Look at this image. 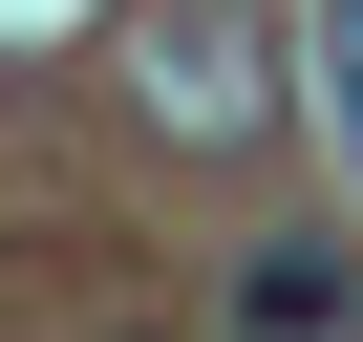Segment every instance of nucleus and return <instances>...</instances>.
I'll use <instances>...</instances> for the list:
<instances>
[{
  "mask_svg": "<svg viewBox=\"0 0 363 342\" xmlns=\"http://www.w3.org/2000/svg\"><path fill=\"white\" fill-rule=\"evenodd\" d=\"M107 86H128V128H150V150H193V171L278 128V65H257V22H235V0H128Z\"/></svg>",
  "mask_w": 363,
  "mask_h": 342,
  "instance_id": "nucleus-1",
  "label": "nucleus"
},
{
  "mask_svg": "<svg viewBox=\"0 0 363 342\" xmlns=\"http://www.w3.org/2000/svg\"><path fill=\"white\" fill-rule=\"evenodd\" d=\"M299 86H320V128L363 150V0H320V43H299Z\"/></svg>",
  "mask_w": 363,
  "mask_h": 342,
  "instance_id": "nucleus-3",
  "label": "nucleus"
},
{
  "mask_svg": "<svg viewBox=\"0 0 363 342\" xmlns=\"http://www.w3.org/2000/svg\"><path fill=\"white\" fill-rule=\"evenodd\" d=\"M342 321H363L342 236H257V278H235V342H342Z\"/></svg>",
  "mask_w": 363,
  "mask_h": 342,
  "instance_id": "nucleus-2",
  "label": "nucleus"
}]
</instances>
